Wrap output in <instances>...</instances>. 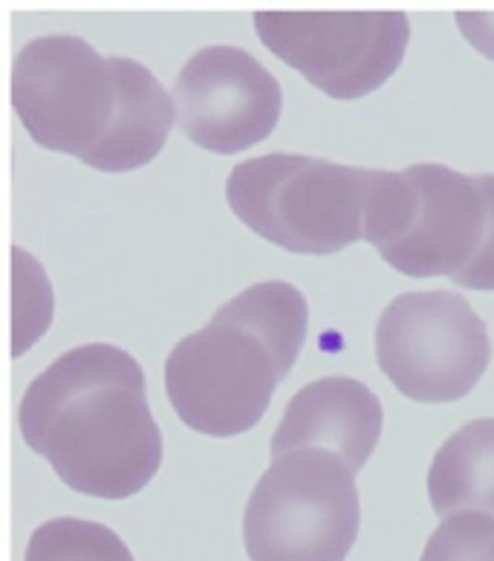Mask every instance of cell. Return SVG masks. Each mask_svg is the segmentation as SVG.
Segmentation results:
<instances>
[{
	"label": "cell",
	"instance_id": "9",
	"mask_svg": "<svg viewBox=\"0 0 494 561\" xmlns=\"http://www.w3.org/2000/svg\"><path fill=\"white\" fill-rule=\"evenodd\" d=\"M416 197L405 234L384 249L382 261L411 278H455L478 257L489 232V201L478 176L420 162L407 169Z\"/></svg>",
	"mask_w": 494,
	"mask_h": 561
},
{
	"label": "cell",
	"instance_id": "7",
	"mask_svg": "<svg viewBox=\"0 0 494 561\" xmlns=\"http://www.w3.org/2000/svg\"><path fill=\"white\" fill-rule=\"evenodd\" d=\"M269 53L333 99H361L405 58L411 21L402 12H257Z\"/></svg>",
	"mask_w": 494,
	"mask_h": 561
},
{
	"label": "cell",
	"instance_id": "1",
	"mask_svg": "<svg viewBox=\"0 0 494 561\" xmlns=\"http://www.w3.org/2000/svg\"><path fill=\"white\" fill-rule=\"evenodd\" d=\"M26 446L70 490L104 501L139 495L162 466V432L145 393V374L116 345L61 353L21 400Z\"/></svg>",
	"mask_w": 494,
	"mask_h": 561
},
{
	"label": "cell",
	"instance_id": "14",
	"mask_svg": "<svg viewBox=\"0 0 494 561\" xmlns=\"http://www.w3.org/2000/svg\"><path fill=\"white\" fill-rule=\"evenodd\" d=\"M24 561H134V553L104 524L53 518L30 536Z\"/></svg>",
	"mask_w": 494,
	"mask_h": 561
},
{
	"label": "cell",
	"instance_id": "11",
	"mask_svg": "<svg viewBox=\"0 0 494 561\" xmlns=\"http://www.w3.org/2000/svg\"><path fill=\"white\" fill-rule=\"evenodd\" d=\"M119 79V111L107 137L84 165L107 174L136 171L157 160L162 145L176 125V102L168 96L157 76L145 65L125 56H111Z\"/></svg>",
	"mask_w": 494,
	"mask_h": 561
},
{
	"label": "cell",
	"instance_id": "17",
	"mask_svg": "<svg viewBox=\"0 0 494 561\" xmlns=\"http://www.w3.org/2000/svg\"><path fill=\"white\" fill-rule=\"evenodd\" d=\"M478 183L489 201V232L480 247L478 257L466 270L455 275L457 287L469 289H494V174H478Z\"/></svg>",
	"mask_w": 494,
	"mask_h": 561
},
{
	"label": "cell",
	"instance_id": "12",
	"mask_svg": "<svg viewBox=\"0 0 494 561\" xmlns=\"http://www.w3.org/2000/svg\"><path fill=\"white\" fill-rule=\"evenodd\" d=\"M428 497L437 515H494V417L471 420L443 443L430 460Z\"/></svg>",
	"mask_w": 494,
	"mask_h": 561
},
{
	"label": "cell",
	"instance_id": "3",
	"mask_svg": "<svg viewBox=\"0 0 494 561\" xmlns=\"http://www.w3.org/2000/svg\"><path fill=\"white\" fill-rule=\"evenodd\" d=\"M356 472L328 449L272 457L243 513L249 561H347L359 538Z\"/></svg>",
	"mask_w": 494,
	"mask_h": 561
},
{
	"label": "cell",
	"instance_id": "4",
	"mask_svg": "<svg viewBox=\"0 0 494 561\" xmlns=\"http://www.w3.org/2000/svg\"><path fill=\"white\" fill-rule=\"evenodd\" d=\"M287 370L255 330L217 310L206 328L180 339L165 359V391L176 417L208 437L255 428Z\"/></svg>",
	"mask_w": 494,
	"mask_h": 561
},
{
	"label": "cell",
	"instance_id": "13",
	"mask_svg": "<svg viewBox=\"0 0 494 561\" xmlns=\"http://www.w3.org/2000/svg\"><path fill=\"white\" fill-rule=\"evenodd\" d=\"M220 313L255 330L275 351L284 370L287 374L292 370L307 339V324H310V310H307V298L301 296V289L287 280H264L226 301Z\"/></svg>",
	"mask_w": 494,
	"mask_h": 561
},
{
	"label": "cell",
	"instance_id": "18",
	"mask_svg": "<svg viewBox=\"0 0 494 561\" xmlns=\"http://www.w3.org/2000/svg\"><path fill=\"white\" fill-rule=\"evenodd\" d=\"M462 38L478 49L480 56L494 61V12H460L455 18Z\"/></svg>",
	"mask_w": 494,
	"mask_h": 561
},
{
	"label": "cell",
	"instance_id": "16",
	"mask_svg": "<svg viewBox=\"0 0 494 561\" xmlns=\"http://www.w3.org/2000/svg\"><path fill=\"white\" fill-rule=\"evenodd\" d=\"M420 561H494V515L478 510L446 515Z\"/></svg>",
	"mask_w": 494,
	"mask_h": 561
},
{
	"label": "cell",
	"instance_id": "10",
	"mask_svg": "<svg viewBox=\"0 0 494 561\" xmlns=\"http://www.w3.org/2000/svg\"><path fill=\"white\" fill-rule=\"evenodd\" d=\"M384 425L382 402L365 382L324 377L289 400L278 432L272 434V457L298 449H328L353 472H361L379 446Z\"/></svg>",
	"mask_w": 494,
	"mask_h": 561
},
{
	"label": "cell",
	"instance_id": "8",
	"mask_svg": "<svg viewBox=\"0 0 494 561\" xmlns=\"http://www.w3.org/2000/svg\"><path fill=\"white\" fill-rule=\"evenodd\" d=\"M176 122L211 153H238L264 142L280 119L278 79L246 49L215 44L194 53L174 81Z\"/></svg>",
	"mask_w": 494,
	"mask_h": 561
},
{
	"label": "cell",
	"instance_id": "5",
	"mask_svg": "<svg viewBox=\"0 0 494 561\" xmlns=\"http://www.w3.org/2000/svg\"><path fill=\"white\" fill-rule=\"evenodd\" d=\"M12 107L33 142L84 162L119 111L113 58L76 35L30 41L12 65Z\"/></svg>",
	"mask_w": 494,
	"mask_h": 561
},
{
	"label": "cell",
	"instance_id": "2",
	"mask_svg": "<svg viewBox=\"0 0 494 561\" xmlns=\"http://www.w3.org/2000/svg\"><path fill=\"white\" fill-rule=\"evenodd\" d=\"M370 169L266 153L240 162L226 180V203L240 224L296 255H333L365 241Z\"/></svg>",
	"mask_w": 494,
	"mask_h": 561
},
{
	"label": "cell",
	"instance_id": "15",
	"mask_svg": "<svg viewBox=\"0 0 494 561\" xmlns=\"http://www.w3.org/2000/svg\"><path fill=\"white\" fill-rule=\"evenodd\" d=\"M12 353L35 345L53 321V287L44 270L24 249H12Z\"/></svg>",
	"mask_w": 494,
	"mask_h": 561
},
{
	"label": "cell",
	"instance_id": "6",
	"mask_svg": "<svg viewBox=\"0 0 494 561\" xmlns=\"http://www.w3.org/2000/svg\"><path fill=\"white\" fill-rule=\"evenodd\" d=\"M376 362L399 393L416 402H455L492 362L486 324L460 293H405L376 324Z\"/></svg>",
	"mask_w": 494,
	"mask_h": 561
}]
</instances>
